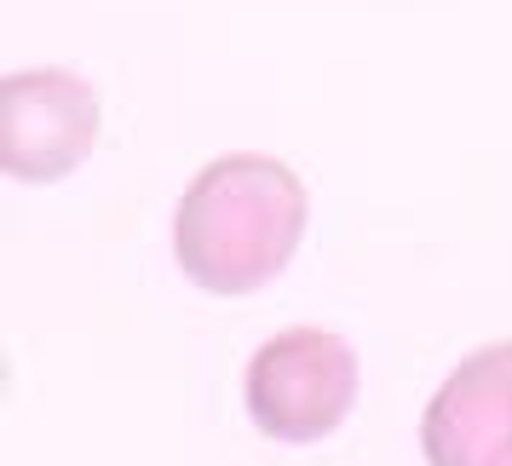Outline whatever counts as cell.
Instances as JSON below:
<instances>
[{
    "label": "cell",
    "instance_id": "obj_5",
    "mask_svg": "<svg viewBox=\"0 0 512 466\" xmlns=\"http://www.w3.org/2000/svg\"><path fill=\"white\" fill-rule=\"evenodd\" d=\"M495 466H512V449H507V455H501V461H495Z\"/></svg>",
    "mask_w": 512,
    "mask_h": 466
},
{
    "label": "cell",
    "instance_id": "obj_4",
    "mask_svg": "<svg viewBox=\"0 0 512 466\" xmlns=\"http://www.w3.org/2000/svg\"><path fill=\"white\" fill-rule=\"evenodd\" d=\"M512 449V340L466 351L420 415L426 466H495Z\"/></svg>",
    "mask_w": 512,
    "mask_h": 466
},
{
    "label": "cell",
    "instance_id": "obj_3",
    "mask_svg": "<svg viewBox=\"0 0 512 466\" xmlns=\"http://www.w3.org/2000/svg\"><path fill=\"white\" fill-rule=\"evenodd\" d=\"M104 98L64 64L0 75V173L18 185H58L93 156Z\"/></svg>",
    "mask_w": 512,
    "mask_h": 466
},
{
    "label": "cell",
    "instance_id": "obj_2",
    "mask_svg": "<svg viewBox=\"0 0 512 466\" xmlns=\"http://www.w3.org/2000/svg\"><path fill=\"white\" fill-rule=\"evenodd\" d=\"M363 392V363L357 351L317 323H294L271 334L248 357L242 374V403L259 438L271 443H323L334 438Z\"/></svg>",
    "mask_w": 512,
    "mask_h": 466
},
{
    "label": "cell",
    "instance_id": "obj_1",
    "mask_svg": "<svg viewBox=\"0 0 512 466\" xmlns=\"http://www.w3.org/2000/svg\"><path fill=\"white\" fill-rule=\"evenodd\" d=\"M311 196L305 179L277 156L231 150L196 167L173 208V259L202 294L248 300L300 254Z\"/></svg>",
    "mask_w": 512,
    "mask_h": 466
}]
</instances>
